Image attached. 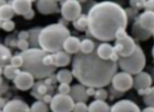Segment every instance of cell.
<instances>
[{"instance_id":"5bb4252c","label":"cell","mask_w":154,"mask_h":112,"mask_svg":"<svg viewBox=\"0 0 154 112\" xmlns=\"http://www.w3.org/2000/svg\"><path fill=\"white\" fill-rule=\"evenodd\" d=\"M1 112H31L27 103L19 99H14L7 102Z\"/></svg>"},{"instance_id":"f907efd6","label":"cell","mask_w":154,"mask_h":112,"mask_svg":"<svg viewBox=\"0 0 154 112\" xmlns=\"http://www.w3.org/2000/svg\"><path fill=\"white\" fill-rule=\"evenodd\" d=\"M152 57H153V58H154V45L152 47Z\"/></svg>"},{"instance_id":"d6a6232c","label":"cell","mask_w":154,"mask_h":112,"mask_svg":"<svg viewBox=\"0 0 154 112\" xmlns=\"http://www.w3.org/2000/svg\"><path fill=\"white\" fill-rule=\"evenodd\" d=\"M24 63V60L23 57L21 54L12 56L10 60V63L11 65L16 68H22Z\"/></svg>"},{"instance_id":"8992f818","label":"cell","mask_w":154,"mask_h":112,"mask_svg":"<svg viewBox=\"0 0 154 112\" xmlns=\"http://www.w3.org/2000/svg\"><path fill=\"white\" fill-rule=\"evenodd\" d=\"M52 112H72L75 102L69 95L57 94L49 103Z\"/></svg>"},{"instance_id":"f1b7e54d","label":"cell","mask_w":154,"mask_h":112,"mask_svg":"<svg viewBox=\"0 0 154 112\" xmlns=\"http://www.w3.org/2000/svg\"><path fill=\"white\" fill-rule=\"evenodd\" d=\"M1 68L6 66L10 63V60L12 57L10 50L7 47L3 45H1Z\"/></svg>"},{"instance_id":"db71d44e","label":"cell","mask_w":154,"mask_h":112,"mask_svg":"<svg viewBox=\"0 0 154 112\" xmlns=\"http://www.w3.org/2000/svg\"><path fill=\"white\" fill-rule=\"evenodd\" d=\"M55 1H62V0H55Z\"/></svg>"},{"instance_id":"f6af8a7d","label":"cell","mask_w":154,"mask_h":112,"mask_svg":"<svg viewBox=\"0 0 154 112\" xmlns=\"http://www.w3.org/2000/svg\"><path fill=\"white\" fill-rule=\"evenodd\" d=\"M95 92H96V89L94 87H89L87 88V89H86V92H87V94L89 97H94Z\"/></svg>"},{"instance_id":"ab89813d","label":"cell","mask_w":154,"mask_h":112,"mask_svg":"<svg viewBox=\"0 0 154 112\" xmlns=\"http://www.w3.org/2000/svg\"><path fill=\"white\" fill-rule=\"evenodd\" d=\"M17 46L18 49H20L22 51V52H23L29 49V47L30 46V45L28 40L18 39L17 42Z\"/></svg>"},{"instance_id":"681fc988","label":"cell","mask_w":154,"mask_h":112,"mask_svg":"<svg viewBox=\"0 0 154 112\" xmlns=\"http://www.w3.org/2000/svg\"><path fill=\"white\" fill-rule=\"evenodd\" d=\"M151 76L152 77V79H153V83H154V67L152 68L151 71Z\"/></svg>"},{"instance_id":"83f0119b","label":"cell","mask_w":154,"mask_h":112,"mask_svg":"<svg viewBox=\"0 0 154 112\" xmlns=\"http://www.w3.org/2000/svg\"><path fill=\"white\" fill-rule=\"evenodd\" d=\"M1 69L2 74H4L5 77L10 80H14L16 76L21 71L18 68L14 67L11 64H7L3 68H1Z\"/></svg>"},{"instance_id":"30bf717a","label":"cell","mask_w":154,"mask_h":112,"mask_svg":"<svg viewBox=\"0 0 154 112\" xmlns=\"http://www.w3.org/2000/svg\"><path fill=\"white\" fill-rule=\"evenodd\" d=\"M153 83L151 73L145 71H141L134 77L133 87L137 91L139 95L144 96Z\"/></svg>"},{"instance_id":"74e56055","label":"cell","mask_w":154,"mask_h":112,"mask_svg":"<svg viewBox=\"0 0 154 112\" xmlns=\"http://www.w3.org/2000/svg\"><path fill=\"white\" fill-rule=\"evenodd\" d=\"M71 90V87L69 83H61L58 86L59 93L62 95H69Z\"/></svg>"},{"instance_id":"ba28073f","label":"cell","mask_w":154,"mask_h":112,"mask_svg":"<svg viewBox=\"0 0 154 112\" xmlns=\"http://www.w3.org/2000/svg\"><path fill=\"white\" fill-rule=\"evenodd\" d=\"M137 46L135 39L128 35L123 39H116L114 47L120 57H125L132 54L135 51Z\"/></svg>"},{"instance_id":"d4e9b609","label":"cell","mask_w":154,"mask_h":112,"mask_svg":"<svg viewBox=\"0 0 154 112\" xmlns=\"http://www.w3.org/2000/svg\"><path fill=\"white\" fill-rule=\"evenodd\" d=\"M95 43L91 39H85L81 42L80 52L84 54H89L96 49Z\"/></svg>"},{"instance_id":"9c48e42d","label":"cell","mask_w":154,"mask_h":112,"mask_svg":"<svg viewBox=\"0 0 154 112\" xmlns=\"http://www.w3.org/2000/svg\"><path fill=\"white\" fill-rule=\"evenodd\" d=\"M60 12L64 20L73 22L81 16L82 6L77 0H66L62 5Z\"/></svg>"},{"instance_id":"11a10c76","label":"cell","mask_w":154,"mask_h":112,"mask_svg":"<svg viewBox=\"0 0 154 112\" xmlns=\"http://www.w3.org/2000/svg\"><path fill=\"white\" fill-rule=\"evenodd\" d=\"M32 1H32H35V0H31Z\"/></svg>"},{"instance_id":"4316f807","label":"cell","mask_w":154,"mask_h":112,"mask_svg":"<svg viewBox=\"0 0 154 112\" xmlns=\"http://www.w3.org/2000/svg\"><path fill=\"white\" fill-rule=\"evenodd\" d=\"M74 27L79 31H85L88 30V18L86 14H81L79 17L73 22Z\"/></svg>"},{"instance_id":"2e32d148","label":"cell","mask_w":154,"mask_h":112,"mask_svg":"<svg viewBox=\"0 0 154 112\" xmlns=\"http://www.w3.org/2000/svg\"><path fill=\"white\" fill-rule=\"evenodd\" d=\"M31 95L38 100H42V98L47 95H51L53 88L51 84L46 81L38 82L35 83L32 88Z\"/></svg>"},{"instance_id":"e575fe53","label":"cell","mask_w":154,"mask_h":112,"mask_svg":"<svg viewBox=\"0 0 154 112\" xmlns=\"http://www.w3.org/2000/svg\"><path fill=\"white\" fill-rule=\"evenodd\" d=\"M147 0H129L131 7L137 10L145 8Z\"/></svg>"},{"instance_id":"f546056e","label":"cell","mask_w":154,"mask_h":112,"mask_svg":"<svg viewBox=\"0 0 154 112\" xmlns=\"http://www.w3.org/2000/svg\"><path fill=\"white\" fill-rule=\"evenodd\" d=\"M41 29L38 28L31 29L29 31V37L28 42L29 43L31 48H40L38 43V36Z\"/></svg>"},{"instance_id":"7c38bea8","label":"cell","mask_w":154,"mask_h":112,"mask_svg":"<svg viewBox=\"0 0 154 112\" xmlns=\"http://www.w3.org/2000/svg\"><path fill=\"white\" fill-rule=\"evenodd\" d=\"M97 54L100 58L104 60H111L118 62L120 56L116 53L114 46L108 42H103L96 48Z\"/></svg>"},{"instance_id":"3957f363","label":"cell","mask_w":154,"mask_h":112,"mask_svg":"<svg viewBox=\"0 0 154 112\" xmlns=\"http://www.w3.org/2000/svg\"><path fill=\"white\" fill-rule=\"evenodd\" d=\"M69 30L62 23L48 25L41 29L38 43L41 49L49 53H54L63 49L64 41L70 36Z\"/></svg>"},{"instance_id":"d6986e66","label":"cell","mask_w":154,"mask_h":112,"mask_svg":"<svg viewBox=\"0 0 154 112\" xmlns=\"http://www.w3.org/2000/svg\"><path fill=\"white\" fill-rule=\"evenodd\" d=\"M81 42L78 37L70 35L64 41L63 49L69 54H76L80 52Z\"/></svg>"},{"instance_id":"b9f144b4","label":"cell","mask_w":154,"mask_h":112,"mask_svg":"<svg viewBox=\"0 0 154 112\" xmlns=\"http://www.w3.org/2000/svg\"><path fill=\"white\" fill-rule=\"evenodd\" d=\"M145 10L152 11L154 12V0H147Z\"/></svg>"},{"instance_id":"9a60e30c","label":"cell","mask_w":154,"mask_h":112,"mask_svg":"<svg viewBox=\"0 0 154 112\" xmlns=\"http://www.w3.org/2000/svg\"><path fill=\"white\" fill-rule=\"evenodd\" d=\"M131 36L139 41H146L152 36V31L144 28L138 21H134L131 28Z\"/></svg>"},{"instance_id":"44dd1931","label":"cell","mask_w":154,"mask_h":112,"mask_svg":"<svg viewBox=\"0 0 154 112\" xmlns=\"http://www.w3.org/2000/svg\"><path fill=\"white\" fill-rule=\"evenodd\" d=\"M14 13L23 15L32 9L31 0H13L11 5Z\"/></svg>"},{"instance_id":"f35d334b","label":"cell","mask_w":154,"mask_h":112,"mask_svg":"<svg viewBox=\"0 0 154 112\" xmlns=\"http://www.w3.org/2000/svg\"><path fill=\"white\" fill-rule=\"evenodd\" d=\"M43 63L46 66H54V57L52 53H48L43 58Z\"/></svg>"},{"instance_id":"ee69618b","label":"cell","mask_w":154,"mask_h":112,"mask_svg":"<svg viewBox=\"0 0 154 112\" xmlns=\"http://www.w3.org/2000/svg\"><path fill=\"white\" fill-rule=\"evenodd\" d=\"M35 14V11L31 9V10L29 11L27 13H26L25 14H23V16L26 20H31L34 17Z\"/></svg>"},{"instance_id":"4dcf8cb0","label":"cell","mask_w":154,"mask_h":112,"mask_svg":"<svg viewBox=\"0 0 154 112\" xmlns=\"http://www.w3.org/2000/svg\"><path fill=\"white\" fill-rule=\"evenodd\" d=\"M31 112H49V108L47 104L42 100H38L32 104Z\"/></svg>"},{"instance_id":"7bdbcfd3","label":"cell","mask_w":154,"mask_h":112,"mask_svg":"<svg viewBox=\"0 0 154 112\" xmlns=\"http://www.w3.org/2000/svg\"><path fill=\"white\" fill-rule=\"evenodd\" d=\"M29 37V32L26 31H22L20 32L18 35V37L19 39L28 40Z\"/></svg>"},{"instance_id":"816d5d0a","label":"cell","mask_w":154,"mask_h":112,"mask_svg":"<svg viewBox=\"0 0 154 112\" xmlns=\"http://www.w3.org/2000/svg\"><path fill=\"white\" fill-rule=\"evenodd\" d=\"M77 1H78L79 2H85V1H86L87 0H77Z\"/></svg>"},{"instance_id":"ffe728a7","label":"cell","mask_w":154,"mask_h":112,"mask_svg":"<svg viewBox=\"0 0 154 112\" xmlns=\"http://www.w3.org/2000/svg\"><path fill=\"white\" fill-rule=\"evenodd\" d=\"M137 21L144 28L152 31L154 28V12L145 10L138 16Z\"/></svg>"},{"instance_id":"6da1fadb","label":"cell","mask_w":154,"mask_h":112,"mask_svg":"<svg viewBox=\"0 0 154 112\" xmlns=\"http://www.w3.org/2000/svg\"><path fill=\"white\" fill-rule=\"evenodd\" d=\"M87 16L88 31L93 37L102 42L116 39L118 30L126 28L129 21L125 10L119 4L109 1L94 5Z\"/></svg>"},{"instance_id":"7a4b0ae2","label":"cell","mask_w":154,"mask_h":112,"mask_svg":"<svg viewBox=\"0 0 154 112\" xmlns=\"http://www.w3.org/2000/svg\"><path fill=\"white\" fill-rule=\"evenodd\" d=\"M118 62L104 60L97 55L96 49L89 54L79 52L74 57L72 73L81 84L85 87L103 88L111 83L117 72Z\"/></svg>"},{"instance_id":"5b68a950","label":"cell","mask_w":154,"mask_h":112,"mask_svg":"<svg viewBox=\"0 0 154 112\" xmlns=\"http://www.w3.org/2000/svg\"><path fill=\"white\" fill-rule=\"evenodd\" d=\"M146 63V58L144 51L138 45L135 51L132 54L125 57H120L118 61L120 68L133 76L143 71Z\"/></svg>"},{"instance_id":"836d02e7","label":"cell","mask_w":154,"mask_h":112,"mask_svg":"<svg viewBox=\"0 0 154 112\" xmlns=\"http://www.w3.org/2000/svg\"><path fill=\"white\" fill-rule=\"evenodd\" d=\"M94 97L95 99L105 101L108 98V92L103 88H97Z\"/></svg>"},{"instance_id":"1f68e13d","label":"cell","mask_w":154,"mask_h":112,"mask_svg":"<svg viewBox=\"0 0 154 112\" xmlns=\"http://www.w3.org/2000/svg\"><path fill=\"white\" fill-rule=\"evenodd\" d=\"M143 101L146 106L154 107V86L150 88L143 96Z\"/></svg>"},{"instance_id":"484cf974","label":"cell","mask_w":154,"mask_h":112,"mask_svg":"<svg viewBox=\"0 0 154 112\" xmlns=\"http://www.w3.org/2000/svg\"><path fill=\"white\" fill-rule=\"evenodd\" d=\"M14 10L11 5L6 4L2 6H1L0 18L1 21L11 20L14 17Z\"/></svg>"},{"instance_id":"8d00e7d4","label":"cell","mask_w":154,"mask_h":112,"mask_svg":"<svg viewBox=\"0 0 154 112\" xmlns=\"http://www.w3.org/2000/svg\"><path fill=\"white\" fill-rule=\"evenodd\" d=\"M1 27L5 31H12L15 27V23L14 21H11V20L1 21Z\"/></svg>"},{"instance_id":"60d3db41","label":"cell","mask_w":154,"mask_h":112,"mask_svg":"<svg viewBox=\"0 0 154 112\" xmlns=\"http://www.w3.org/2000/svg\"><path fill=\"white\" fill-rule=\"evenodd\" d=\"M127 35L128 33L126 31V28H120L116 32V39H123Z\"/></svg>"},{"instance_id":"52a82bcc","label":"cell","mask_w":154,"mask_h":112,"mask_svg":"<svg viewBox=\"0 0 154 112\" xmlns=\"http://www.w3.org/2000/svg\"><path fill=\"white\" fill-rule=\"evenodd\" d=\"M111 83L117 91L125 93L133 87L134 77L132 74L122 70L113 76Z\"/></svg>"},{"instance_id":"8fae6325","label":"cell","mask_w":154,"mask_h":112,"mask_svg":"<svg viewBox=\"0 0 154 112\" xmlns=\"http://www.w3.org/2000/svg\"><path fill=\"white\" fill-rule=\"evenodd\" d=\"M35 77L29 72L22 70L14 79L16 87L22 91L32 89L35 84Z\"/></svg>"},{"instance_id":"7dc6e473","label":"cell","mask_w":154,"mask_h":112,"mask_svg":"<svg viewBox=\"0 0 154 112\" xmlns=\"http://www.w3.org/2000/svg\"><path fill=\"white\" fill-rule=\"evenodd\" d=\"M141 112H154V107L147 106L141 110Z\"/></svg>"},{"instance_id":"277c9868","label":"cell","mask_w":154,"mask_h":112,"mask_svg":"<svg viewBox=\"0 0 154 112\" xmlns=\"http://www.w3.org/2000/svg\"><path fill=\"white\" fill-rule=\"evenodd\" d=\"M47 53L41 48H31L22 52L20 54L24 60L22 70L29 72L38 79L50 77L57 68L46 66L43 63V58Z\"/></svg>"},{"instance_id":"7402d4cb","label":"cell","mask_w":154,"mask_h":112,"mask_svg":"<svg viewBox=\"0 0 154 112\" xmlns=\"http://www.w3.org/2000/svg\"><path fill=\"white\" fill-rule=\"evenodd\" d=\"M52 54L54 57V66L56 68L67 66L70 63V54L66 51L61 50Z\"/></svg>"},{"instance_id":"603a6c76","label":"cell","mask_w":154,"mask_h":112,"mask_svg":"<svg viewBox=\"0 0 154 112\" xmlns=\"http://www.w3.org/2000/svg\"><path fill=\"white\" fill-rule=\"evenodd\" d=\"M88 112H110V107L105 101L95 99L88 105Z\"/></svg>"},{"instance_id":"bcb514c9","label":"cell","mask_w":154,"mask_h":112,"mask_svg":"<svg viewBox=\"0 0 154 112\" xmlns=\"http://www.w3.org/2000/svg\"><path fill=\"white\" fill-rule=\"evenodd\" d=\"M53 97L51 95H47L44 96L42 98V101L46 103L47 104L50 103Z\"/></svg>"},{"instance_id":"f5cc1de1","label":"cell","mask_w":154,"mask_h":112,"mask_svg":"<svg viewBox=\"0 0 154 112\" xmlns=\"http://www.w3.org/2000/svg\"><path fill=\"white\" fill-rule=\"evenodd\" d=\"M152 37H154V28L152 30Z\"/></svg>"},{"instance_id":"d590c367","label":"cell","mask_w":154,"mask_h":112,"mask_svg":"<svg viewBox=\"0 0 154 112\" xmlns=\"http://www.w3.org/2000/svg\"><path fill=\"white\" fill-rule=\"evenodd\" d=\"M72 112H88V105L85 102H75Z\"/></svg>"},{"instance_id":"c3c4849f","label":"cell","mask_w":154,"mask_h":112,"mask_svg":"<svg viewBox=\"0 0 154 112\" xmlns=\"http://www.w3.org/2000/svg\"><path fill=\"white\" fill-rule=\"evenodd\" d=\"M7 102H8V101H7ZM7 102L6 101V99H5L2 98H1V108H3V107H4V106L6 104Z\"/></svg>"},{"instance_id":"4fadbf2b","label":"cell","mask_w":154,"mask_h":112,"mask_svg":"<svg viewBox=\"0 0 154 112\" xmlns=\"http://www.w3.org/2000/svg\"><path fill=\"white\" fill-rule=\"evenodd\" d=\"M110 112H141L139 105L130 99H121L110 107Z\"/></svg>"},{"instance_id":"ac0fdd59","label":"cell","mask_w":154,"mask_h":112,"mask_svg":"<svg viewBox=\"0 0 154 112\" xmlns=\"http://www.w3.org/2000/svg\"><path fill=\"white\" fill-rule=\"evenodd\" d=\"M87 87L83 84H74L71 87L69 95L75 102H87L89 97L86 92Z\"/></svg>"},{"instance_id":"cb8c5ba5","label":"cell","mask_w":154,"mask_h":112,"mask_svg":"<svg viewBox=\"0 0 154 112\" xmlns=\"http://www.w3.org/2000/svg\"><path fill=\"white\" fill-rule=\"evenodd\" d=\"M74 76L72 71H70L67 69H61L57 73V81L61 83H70L73 80Z\"/></svg>"},{"instance_id":"e0dca14e","label":"cell","mask_w":154,"mask_h":112,"mask_svg":"<svg viewBox=\"0 0 154 112\" xmlns=\"http://www.w3.org/2000/svg\"><path fill=\"white\" fill-rule=\"evenodd\" d=\"M37 10L43 14H52L59 10L55 0H38L36 4Z\"/></svg>"}]
</instances>
